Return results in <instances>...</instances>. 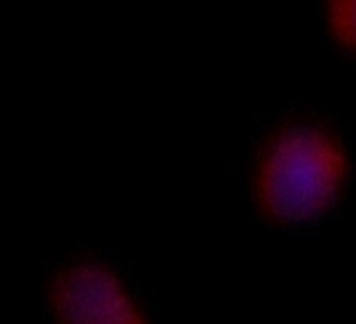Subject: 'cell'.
Listing matches in <instances>:
<instances>
[{"mask_svg":"<svg viewBox=\"0 0 356 324\" xmlns=\"http://www.w3.org/2000/svg\"><path fill=\"white\" fill-rule=\"evenodd\" d=\"M57 324H149L122 280L99 264L63 268L49 287Z\"/></svg>","mask_w":356,"mask_h":324,"instance_id":"2","label":"cell"},{"mask_svg":"<svg viewBox=\"0 0 356 324\" xmlns=\"http://www.w3.org/2000/svg\"><path fill=\"white\" fill-rule=\"evenodd\" d=\"M327 15L335 44L356 57V0H327Z\"/></svg>","mask_w":356,"mask_h":324,"instance_id":"3","label":"cell"},{"mask_svg":"<svg viewBox=\"0 0 356 324\" xmlns=\"http://www.w3.org/2000/svg\"><path fill=\"white\" fill-rule=\"evenodd\" d=\"M341 140L318 123H291L260 146L254 168V201L273 224H304L327 214L348 178Z\"/></svg>","mask_w":356,"mask_h":324,"instance_id":"1","label":"cell"}]
</instances>
